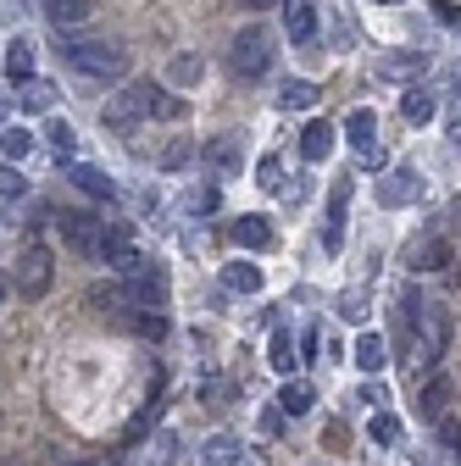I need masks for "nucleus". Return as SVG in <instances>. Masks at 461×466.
I'll list each match as a JSON object with an SVG mask.
<instances>
[{
    "label": "nucleus",
    "mask_w": 461,
    "mask_h": 466,
    "mask_svg": "<svg viewBox=\"0 0 461 466\" xmlns=\"http://www.w3.org/2000/svg\"><path fill=\"white\" fill-rule=\"evenodd\" d=\"M56 228H62V245L73 250V256H84V261H100V217L95 211H62L56 217Z\"/></svg>",
    "instance_id": "nucleus-6"
},
{
    "label": "nucleus",
    "mask_w": 461,
    "mask_h": 466,
    "mask_svg": "<svg viewBox=\"0 0 461 466\" xmlns=\"http://www.w3.org/2000/svg\"><path fill=\"white\" fill-rule=\"evenodd\" d=\"M344 139L356 145L362 161H378V116H373L367 106H356L351 116H344Z\"/></svg>",
    "instance_id": "nucleus-8"
},
{
    "label": "nucleus",
    "mask_w": 461,
    "mask_h": 466,
    "mask_svg": "<svg viewBox=\"0 0 461 466\" xmlns=\"http://www.w3.org/2000/svg\"><path fill=\"white\" fill-rule=\"evenodd\" d=\"M73 466H111V461H73Z\"/></svg>",
    "instance_id": "nucleus-41"
},
{
    "label": "nucleus",
    "mask_w": 461,
    "mask_h": 466,
    "mask_svg": "<svg viewBox=\"0 0 461 466\" xmlns=\"http://www.w3.org/2000/svg\"><path fill=\"white\" fill-rule=\"evenodd\" d=\"M456 145H461V134H456Z\"/></svg>",
    "instance_id": "nucleus-44"
},
{
    "label": "nucleus",
    "mask_w": 461,
    "mask_h": 466,
    "mask_svg": "<svg viewBox=\"0 0 461 466\" xmlns=\"http://www.w3.org/2000/svg\"><path fill=\"white\" fill-rule=\"evenodd\" d=\"M356 400L367 405V411H373V405H378V411H384V400H389V394H384V383L373 378V383H362V394H356Z\"/></svg>",
    "instance_id": "nucleus-38"
},
{
    "label": "nucleus",
    "mask_w": 461,
    "mask_h": 466,
    "mask_svg": "<svg viewBox=\"0 0 461 466\" xmlns=\"http://www.w3.org/2000/svg\"><path fill=\"white\" fill-rule=\"evenodd\" d=\"M384 361H389V344H384L378 333H362V339H356V367H362L367 378H378Z\"/></svg>",
    "instance_id": "nucleus-21"
},
{
    "label": "nucleus",
    "mask_w": 461,
    "mask_h": 466,
    "mask_svg": "<svg viewBox=\"0 0 461 466\" xmlns=\"http://www.w3.org/2000/svg\"><path fill=\"white\" fill-rule=\"evenodd\" d=\"M23 189H28V184H23V172H17V167L6 161V167H0V200H17Z\"/></svg>",
    "instance_id": "nucleus-35"
},
{
    "label": "nucleus",
    "mask_w": 461,
    "mask_h": 466,
    "mask_svg": "<svg viewBox=\"0 0 461 466\" xmlns=\"http://www.w3.org/2000/svg\"><path fill=\"white\" fill-rule=\"evenodd\" d=\"M190 161H195V145H190V139H172V145L161 150V172H184Z\"/></svg>",
    "instance_id": "nucleus-33"
},
{
    "label": "nucleus",
    "mask_w": 461,
    "mask_h": 466,
    "mask_svg": "<svg viewBox=\"0 0 461 466\" xmlns=\"http://www.w3.org/2000/svg\"><path fill=\"white\" fill-rule=\"evenodd\" d=\"M45 145H50L56 156H73V150H78V134H73L67 116H50V123H45Z\"/></svg>",
    "instance_id": "nucleus-28"
},
{
    "label": "nucleus",
    "mask_w": 461,
    "mask_h": 466,
    "mask_svg": "<svg viewBox=\"0 0 461 466\" xmlns=\"http://www.w3.org/2000/svg\"><path fill=\"white\" fill-rule=\"evenodd\" d=\"M200 73H206V67H200V56H190V50L167 62V84H179V89H195V84H200Z\"/></svg>",
    "instance_id": "nucleus-26"
},
{
    "label": "nucleus",
    "mask_w": 461,
    "mask_h": 466,
    "mask_svg": "<svg viewBox=\"0 0 461 466\" xmlns=\"http://www.w3.org/2000/svg\"><path fill=\"white\" fill-rule=\"evenodd\" d=\"M267 367H272L278 378H290V372L301 367V350H295V339L283 333V328H278V333H272V344H267Z\"/></svg>",
    "instance_id": "nucleus-14"
},
{
    "label": "nucleus",
    "mask_w": 461,
    "mask_h": 466,
    "mask_svg": "<svg viewBox=\"0 0 461 466\" xmlns=\"http://www.w3.org/2000/svg\"><path fill=\"white\" fill-rule=\"evenodd\" d=\"M328 150H333V128H328V123H306L301 156H306V161H328Z\"/></svg>",
    "instance_id": "nucleus-23"
},
{
    "label": "nucleus",
    "mask_w": 461,
    "mask_h": 466,
    "mask_svg": "<svg viewBox=\"0 0 461 466\" xmlns=\"http://www.w3.org/2000/svg\"><path fill=\"white\" fill-rule=\"evenodd\" d=\"M234 245L240 250H267L272 245V222L267 217H240L234 222Z\"/></svg>",
    "instance_id": "nucleus-17"
},
{
    "label": "nucleus",
    "mask_w": 461,
    "mask_h": 466,
    "mask_svg": "<svg viewBox=\"0 0 461 466\" xmlns=\"http://www.w3.org/2000/svg\"><path fill=\"white\" fill-rule=\"evenodd\" d=\"M312 106H317V84H312V78H283L278 111H312Z\"/></svg>",
    "instance_id": "nucleus-18"
},
{
    "label": "nucleus",
    "mask_w": 461,
    "mask_h": 466,
    "mask_svg": "<svg viewBox=\"0 0 461 466\" xmlns=\"http://www.w3.org/2000/svg\"><path fill=\"white\" fill-rule=\"evenodd\" d=\"M245 455H240V439H228V433H217V439H206V455H200V466H240Z\"/></svg>",
    "instance_id": "nucleus-25"
},
{
    "label": "nucleus",
    "mask_w": 461,
    "mask_h": 466,
    "mask_svg": "<svg viewBox=\"0 0 461 466\" xmlns=\"http://www.w3.org/2000/svg\"><path fill=\"white\" fill-rule=\"evenodd\" d=\"M179 461V439L172 433H156V450H150V466H172Z\"/></svg>",
    "instance_id": "nucleus-36"
},
{
    "label": "nucleus",
    "mask_w": 461,
    "mask_h": 466,
    "mask_svg": "<svg viewBox=\"0 0 461 466\" xmlns=\"http://www.w3.org/2000/svg\"><path fill=\"white\" fill-rule=\"evenodd\" d=\"M445 405H450V378L445 372H434L428 383H423V394H417V417H445Z\"/></svg>",
    "instance_id": "nucleus-13"
},
{
    "label": "nucleus",
    "mask_w": 461,
    "mask_h": 466,
    "mask_svg": "<svg viewBox=\"0 0 461 466\" xmlns=\"http://www.w3.org/2000/svg\"><path fill=\"white\" fill-rule=\"evenodd\" d=\"M445 267H450V239L428 233V239L412 245V272H445Z\"/></svg>",
    "instance_id": "nucleus-11"
},
{
    "label": "nucleus",
    "mask_w": 461,
    "mask_h": 466,
    "mask_svg": "<svg viewBox=\"0 0 461 466\" xmlns=\"http://www.w3.org/2000/svg\"><path fill=\"white\" fill-rule=\"evenodd\" d=\"M100 116H106V128H111V134H128L139 116H184V100H179V95H167L161 84H123V95L111 100Z\"/></svg>",
    "instance_id": "nucleus-2"
},
{
    "label": "nucleus",
    "mask_w": 461,
    "mask_h": 466,
    "mask_svg": "<svg viewBox=\"0 0 461 466\" xmlns=\"http://www.w3.org/2000/svg\"><path fill=\"white\" fill-rule=\"evenodd\" d=\"M384 6H400V0H384Z\"/></svg>",
    "instance_id": "nucleus-43"
},
{
    "label": "nucleus",
    "mask_w": 461,
    "mask_h": 466,
    "mask_svg": "<svg viewBox=\"0 0 461 466\" xmlns=\"http://www.w3.org/2000/svg\"><path fill=\"white\" fill-rule=\"evenodd\" d=\"M240 6H251V12H267V6H283V0H240Z\"/></svg>",
    "instance_id": "nucleus-39"
},
{
    "label": "nucleus",
    "mask_w": 461,
    "mask_h": 466,
    "mask_svg": "<svg viewBox=\"0 0 461 466\" xmlns=\"http://www.w3.org/2000/svg\"><path fill=\"white\" fill-rule=\"evenodd\" d=\"M312 400H317V389H312V383H301V378H283L278 411H283V417H306V411H312Z\"/></svg>",
    "instance_id": "nucleus-15"
},
{
    "label": "nucleus",
    "mask_w": 461,
    "mask_h": 466,
    "mask_svg": "<svg viewBox=\"0 0 461 466\" xmlns=\"http://www.w3.org/2000/svg\"><path fill=\"white\" fill-rule=\"evenodd\" d=\"M50 278H56L50 250H45V245H28V250L17 256V278H12V289H17L23 300H45V295H50Z\"/></svg>",
    "instance_id": "nucleus-5"
},
{
    "label": "nucleus",
    "mask_w": 461,
    "mask_h": 466,
    "mask_svg": "<svg viewBox=\"0 0 461 466\" xmlns=\"http://www.w3.org/2000/svg\"><path fill=\"white\" fill-rule=\"evenodd\" d=\"M123 256H134V233H128V222H111V228L100 233V261L118 267Z\"/></svg>",
    "instance_id": "nucleus-19"
},
{
    "label": "nucleus",
    "mask_w": 461,
    "mask_h": 466,
    "mask_svg": "<svg viewBox=\"0 0 461 466\" xmlns=\"http://www.w3.org/2000/svg\"><path fill=\"white\" fill-rule=\"evenodd\" d=\"M423 195V178H417V172L412 167H400V172H384V184H378V206H412Z\"/></svg>",
    "instance_id": "nucleus-9"
},
{
    "label": "nucleus",
    "mask_w": 461,
    "mask_h": 466,
    "mask_svg": "<svg viewBox=\"0 0 461 466\" xmlns=\"http://www.w3.org/2000/svg\"><path fill=\"white\" fill-rule=\"evenodd\" d=\"M445 344H450V311H445L439 300H423V311H417V333H412V344H406L412 372H434L439 356H445Z\"/></svg>",
    "instance_id": "nucleus-3"
},
{
    "label": "nucleus",
    "mask_w": 461,
    "mask_h": 466,
    "mask_svg": "<svg viewBox=\"0 0 461 466\" xmlns=\"http://www.w3.org/2000/svg\"><path fill=\"white\" fill-rule=\"evenodd\" d=\"M367 311H373L367 306V289H344V295H339V317L344 322H367Z\"/></svg>",
    "instance_id": "nucleus-31"
},
{
    "label": "nucleus",
    "mask_w": 461,
    "mask_h": 466,
    "mask_svg": "<svg viewBox=\"0 0 461 466\" xmlns=\"http://www.w3.org/2000/svg\"><path fill=\"white\" fill-rule=\"evenodd\" d=\"M367 439H373V444H384V450H389V444H400V417L378 411V417H373V428H367Z\"/></svg>",
    "instance_id": "nucleus-34"
},
{
    "label": "nucleus",
    "mask_w": 461,
    "mask_h": 466,
    "mask_svg": "<svg viewBox=\"0 0 461 466\" xmlns=\"http://www.w3.org/2000/svg\"><path fill=\"white\" fill-rule=\"evenodd\" d=\"M456 89H461V84H456Z\"/></svg>",
    "instance_id": "nucleus-45"
},
{
    "label": "nucleus",
    "mask_w": 461,
    "mask_h": 466,
    "mask_svg": "<svg viewBox=\"0 0 461 466\" xmlns=\"http://www.w3.org/2000/svg\"><path fill=\"white\" fill-rule=\"evenodd\" d=\"M240 466H261V461H256V455H245V461H240Z\"/></svg>",
    "instance_id": "nucleus-42"
},
{
    "label": "nucleus",
    "mask_w": 461,
    "mask_h": 466,
    "mask_svg": "<svg viewBox=\"0 0 461 466\" xmlns=\"http://www.w3.org/2000/svg\"><path fill=\"white\" fill-rule=\"evenodd\" d=\"M290 39L295 45L317 39V6H312V0H295V6H290Z\"/></svg>",
    "instance_id": "nucleus-22"
},
{
    "label": "nucleus",
    "mask_w": 461,
    "mask_h": 466,
    "mask_svg": "<svg viewBox=\"0 0 461 466\" xmlns=\"http://www.w3.org/2000/svg\"><path fill=\"white\" fill-rule=\"evenodd\" d=\"M240 156H245L240 134H217V139L206 145V161H211L217 172H240Z\"/></svg>",
    "instance_id": "nucleus-16"
},
{
    "label": "nucleus",
    "mask_w": 461,
    "mask_h": 466,
    "mask_svg": "<svg viewBox=\"0 0 461 466\" xmlns=\"http://www.w3.org/2000/svg\"><path fill=\"white\" fill-rule=\"evenodd\" d=\"M6 295H12V278H6V272H0V306H6Z\"/></svg>",
    "instance_id": "nucleus-40"
},
{
    "label": "nucleus",
    "mask_w": 461,
    "mask_h": 466,
    "mask_svg": "<svg viewBox=\"0 0 461 466\" xmlns=\"http://www.w3.org/2000/svg\"><path fill=\"white\" fill-rule=\"evenodd\" d=\"M56 50H62V62L89 84H123L128 67H134L128 45H118V39H56Z\"/></svg>",
    "instance_id": "nucleus-1"
},
{
    "label": "nucleus",
    "mask_w": 461,
    "mask_h": 466,
    "mask_svg": "<svg viewBox=\"0 0 461 466\" xmlns=\"http://www.w3.org/2000/svg\"><path fill=\"white\" fill-rule=\"evenodd\" d=\"M400 116H406V123H428V116H434V95L423 84L406 89V95H400Z\"/></svg>",
    "instance_id": "nucleus-29"
},
{
    "label": "nucleus",
    "mask_w": 461,
    "mask_h": 466,
    "mask_svg": "<svg viewBox=\"0 0 461 466\" xmlns=\"http://www.w3.org/2000/svg\"><path fill=\"white\" fill-rule=\"evenodd\" d=\"M17 106L39 116V111H50V106H56V89H50L45 78H34V84H23V95H17Z\"/></svg>",
    "instance_id": "nucleus-30"
},
{
    "label": "nucleus",
    "mask_w": 461,
    "mask_h": 466,
    "mask_svg": "<svg viewBox=\"0 0 461 466\" xmlns=\"http://www.w3.org/2000/svg\"><path fill=\"white\" fill-rule=\"evenodd\" d=\"M222 283L234 289V295H256V289H261V272H256L251 261H228V267H222Z\"/></svg>",
    "instance_id": "nucleus-27"
},
{
    "label": "nucleus",
    "mask_w": 461,
    "mask_h": 466,
    "mask_svg": "<svg viewBox=\"0 0 461 466\" xmlns=\"http://www.w3.org/2000/svg\"><path fill=\"white\" fill-rule=\"evenodd\" d=\"M6 78H12V84H34V45H28V39H17V45L6 50Z\"/></svg>",
    "instance_id": "nucleus-24"
},
{
    "label": "nucleus",
    "mask_w": 461,
    "mask_h": 466,
    "mask_svg": "<svg viewBox=\"0 0 461 466\" xmlns=\"http://www.w3.org/2000/svg\"><path fill=\"white\" fill-rule=\"evenodd\" d=\"M373 73L384 84H417L428 73V50H384L378 62H373Z\"/></svg>",
    "instance_id": "nucleus-7"
},
{
    "label": "nucleus",
    "mask_w": 461,
    "mask_h": 466,
    "mask_svg": "<svg viewBox=\"0 0 461 466\" xmlns=\"http://www.w3.org/2000/svg\"><path fill=\"white\" fill-rule=\"evenodd\" d=\"M73 184H78L89 200H111V195H118V184H111L100 167H89V161H78V167H73Z\"/></svg>",
    "instance_id": "nucleus-20"
},
{
    "label": "nucleus",
    "mask_w": 461,
    "mask_h": 466,
    "mask_svg": "<svg viewBox=\"0 0 461 466\" xmlns=\"http://www.w3.org/2000/svg\"><path fill=\"white\" fill-rule=\"evenodd\" d=\"M261 189H267V195H278V189H283V161H278V156H267V161H261Z\"/></svg>",
    "instance_id": "nucleus-37"
},
{
    "label": "nucleus",
    "mask_w": 461,
    "mask_h": 466,
    "mask_svg": "<svg viewBox=\"0 0 461 466\" xmlns=\"http://www.w3.org/2000/svg\"><path fill=\"white\" fill-rule=\"evenodd\" d=\"M344 206H351V184L333 189V206H328V222H323V250H339L344 245Z\"/></svg>",
    "instance_id": "nucleus-12"
},
{
    "label": "nucleus",
    "mask_w": 461,
    "mask_h": 466,
    "mask_svg": "<svg viewBox=\"0 0 461 466\" xmlns=\"http://www.w3.org/2000/svg\"><path fill=\"white\" fill-rule=\"evenodd\" d=\"M272 56H278V39L267 28H240L234 45H228V67H234V78H245V84H261L272 73Z\"/></svg>",
    "instance_id": "nucleus-4"
},
{
    "label": "nucleus",
    "mask_w": 461,
    "mask_h": 466,
    "mask_svg": "<svg viewBox=\"0 0 461 466\" xmlns=\"http://www.w3.org/2000/svg\"><path fill=\"white\" fill-rule=\"evenodd\" d=\"M0 150H6V161H23L34 150V134L28 128H0Z\"/></svg>",
    "instance_id": "nucleus-32"
},
{
    "label": "nucleus",
    "mask_w": 461,
    "mask_h": 466,
    "mask_svg": "<svg viewBox=\"0 0 461 466\" xmlns=\"http://www.w3.org/2000/svg\"><path fill=\"white\" fill-rule=\"evenodd\" d=\"M39 12L56 23V28H78L95 17V0H39Z\"/></svg>",
    "instance_id": "nucleus-10"
}]
</instances>
